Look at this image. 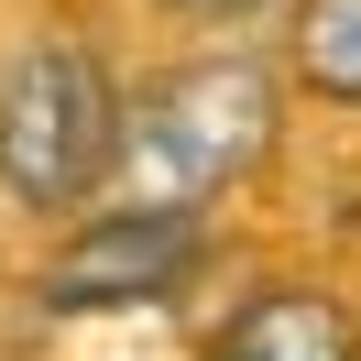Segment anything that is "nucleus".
I'll list each match as a JSON object with an SVG mask.
<instances>
[{
	"label": "nucleus",
	"mask_w": 361,
	"mask_h": 361,
	"mask_svg": "<svg viewBox=\"0 0 361 361\" xmlns=\"http://www.w3.org/2000/svg\"><path fill=\"white\" fill-rule=\"evenodd\" d=\"M121 154V88L77 33H33L0 66V186L33 219H77Z\"/></svg>",
	"instance_id": "obj_2"
},
{
	"label": "nucleus",
	"mask_w": 361,
	"mask_h": 361,
	"mask_svg": "<svg viewBox=\"0 0 361 361\" xmlns=\"http://www.w3.org/2000/svg\"><path fill=\"white\" fill-rule=\"evenodd\" d=\"M186 23H241V11H263V0H176Z\"/></svg>",
	"instance_id": "obj_6"
},
{
	"label": "nucleus",
	"mask_w": 361,
	"mask_h": 361,
	"mask_svg": "<svg viewBox=\"0 0 361 361\" xmlns=\"http://www.w3.org/2000/svg\"><path fill=\"white\" fill-rule=\"evenodd\" d=\"M285 55H295V77H307L317 99L361 110V0H295Z\"/></svg>",
	"instance_id": "obj_5"
},
{
	"label": "nucleus",
	"mask_w": 361,
	"mask_h": 361,
	"mask_svg": "<svg viewBox=\"0 0 361 361\" xmlns=\"http://www.w3.org/2000/svg\"><path fill=\"white\" fill-rule=\"evenodd\" d=\"M285 142V99L252 55H186L121 99V154L99 176L110 208H219Z\"/></svg>",
	"instance_id": "obj_1"
},
{
	"label": "nucleus",
	"mask_w": 361,
	"mask_h": 361,
	"mask_svg": "<svg viewBox=\"0 0 361 361\" xmlns=\"http://www.w3.org/2000/svg\"><path fill=\"white\" fill-rule=\"evenodd\" d=\"M208 263V208H110L99 197L77 219V241L33 274L44 317H121V307H164L176 285H197Z\"/></svg>",
	"instance_id": "obj_3"
},
{
	"label": "nucleus",
	"mask_w": 361,
	"mask_h": 361,
	"mask_svg": "<svg viewBox=\"0 0 361 361\" xmlns=\"http://www.w3.org/2000/svg\"><path fill=\"white\" fill-rule=\"evenodd\" d=\"M197 361H361V329H350V307L329 285L285 274V285H252Z\"/></svg>",
	"instance_id": "obj_4"
}]
</instances>
